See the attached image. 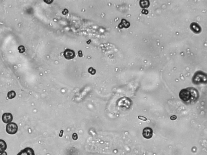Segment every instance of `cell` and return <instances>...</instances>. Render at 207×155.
Here are the masks:
<instances>
[{
    "label": "cell",
    "mask_w": 207,
    "mask_h": 155,
    "mask_svg": "<svg viewBox=\"0 0 207 155\" xmlns=\"http://www.w3.org/2000/svg\"><path fill=\"white\" fill-rule=\"evenodd\" d=\"M199 96L198 90L192 87L182 89L179 93L180 98L186 104L195 103L198 100Z\"/></svg>",
    "instance_id": "cell-1"
},
{
    "label": "cell",
    "mask_w": 207,
    "mask_h": 155,
    "mask_svg": "<svg viewBox=\"0 0 207 155\" xmlns=\"http://www.w3.org/2000/svg\"><path fill=\"white\" fill-rule=\"evenodd\" d=\"M207 75L202 71L196 72L193 78V82L195 84L205 83L207 82Z\"/></svg>",
    "instance_id": "cell-2"
},
{
    "label": "cell",
    "mask_w": 207,
    "mask_h": 155,
    "mask_svg": "<svg viewBox=\"0 0 207 155\" xmlns=\"http://www.w3.org/2000/svg\"><path fill=\"white\" fill-rule=\"evenodd\" d=\"M6 130L10 134H16L18 130V126L14 122H11L7 125Z\"/></svg>",
    "instance_id": "cell-3"
},
{
    "label": "cell",
    "mask_w": 207,
    "mask_h": 155,
    "mask_svg": "<svg viewBox=\"0 0 207 155\" xmlns=\"http://www.w3.org/2000/svg\"><path fill=\"white\" fill-rule=\"evenodd\" d=\"M153 135V130L152 128L149 127H146L144 128L142 131V136L146 139H150Z\"/></svg>",
    "instance_id": "cell-4"
},
{
    "label": "cell",
    "mask_w": 207,
    "mask_h": 155,
    "mask_svg": "<svg viewBox=\"0 0 207 155\" xmlns=\"http://www.w3.org/2000/svg\"><path fill=\"white\" fill-rule=\"evenodd\" d=\"M2 119L3 121L5 123H9L12 121L13 116L11 113H5L3 115Z\"/></svg>",
    "instance_id": "cell-5"
},
{
    "label": "cell",
    "mask_w": 207,
    "mask_h": 155,
    "mask_svg": "<svg viewBox=\"0 0 207 155\" xmlns=\"http://www.w3.org/2000/svg\"><path fill=\"white\" fill-rule=\"evenodd\" d=\"M75 52L72 50L67 49L64 52V55L66 59H73L75 57Z\"/></svg>",
    "instance_id": "cell-6"
},
{
    "label": "cell",
    "mask_w": 207,
    "mask_h": 155,
    "mask_svg": "<svg viewBox=\"0 0 207 155\" xmlns=\"http://www.w3.org/2000/svg\"><path fill=\"white\" fill-rule=\"evenodd\" d=\"M17 155H35V154L33 149L26 148L21 150Z\"/></svg>",
    "instance_id": "cell-7"
},
{
    "label": "cell",
    "mask_w": 207,
    "mask_h": 155,
    "mask_svg": "<svg viewBox=\"0 0 207 155\" xmlns=\"http://www.w3.org/2000/svg\"><path fill=\"white\" fill-rule=\"evenodd\" d=\"M190 28L195 33H200L201 31V28L200 25L195 22H193L191 24Z\"/></svg>",
    "instance_id": "cell-8"
},
{
    "label": "cell",
    "mask_w": 207,
    "mask_h": 155,
    "mask_svg": "<svg viewBox=\"0 0 207 155\" xmlns=\"http://www.w3.org/2000/svg\"><path fill=\"white\" fill-rule=\"evenodd\" d=\"M7 148V143L4 140L0 139V153L5 152Z\"/></svg>",
    "instance_id": "cell-9"
},
{
    "label": "cell",
    "mask_w": 207,
    "mask_h": 155,
    "mask_svg": "<svg viewBox=\"0 0 207 155\" xmlns=\"http://www.w3.org/2000/svg\"><path fill=\"white\" fill-rule=\"evenodd\" d=\"M140 6L143 8L148 7L149 6V2L148 1H140Z\"/></svg>",
    "instance_id": "cell-10"
},
{
    "label": "cell",
    "mask_w": 207,
    "mask_h": 155,
    "mask_svg": "<svg viewBox=\"0 0 207 155\" xmlns=\"http://www.w3.org/2000/svg\"><path fill=\"white\" fill-rule=\"evenodd\" d=\"M16 96V93L14 90H11L9 92L7 93V96L9 99H13Z\"/></svg>",
    "instance_id": "cell-11"
},
{
    "label": "cell",
    "mask_w": 207,
    "mask_h": 155,
    "mask_svg": "<svg viewBox=\"0 0 207 155\" xmlns=\"http://www.w3.org/2000/svg\"><path fill=\"white\" fill-rule=\"evenodd\" d=\"M18 50L19 51V52L20 53H23L24 51H25V49H24V47L21 46L19 47L18 48Z\"/></svg>",
    "instance_id": "cell-12"
},
{
    "label": "cell",
    "mask_w": 207,
    "mask_h": 155,
    "mask_svg": "<svg viewBox=\"0 0 207 155\" xmlns=\"http://www.w3.org/2000/svg\"><path fill=\"white\" fill-rule=\"evenodd\" d=\"M138 118L139 119V120H141L144 121H146L147 120V118L143 116H139L138 117Z\"/></svg>",
    "instance_id": "cell-13"
},
{
    "label": "cell",
    "mask_w": 207,
    "mask_h": 155,
    "mask_svg": "<svg viewBox=\"0 0 207 155\" xmlns=\"http://www.w3.org/2000/svg\"><path fill=\"white\" fill-rule=\"evenodd\" d=\"M176 118H177V117H176V116H172V117H171L170 119L172 120H175L176 119Z\"/></svg>",
    "instance_id": "cell-14"
},
{
    "label": "cell",
    "mask_w": 207,
    "mask_h": 155,
    "mask_svg": "<svg viewBox=\"0 0 207 155\" xmlns=\"http://www.w3.org/2000/svg\"><path fill=\"white\" fill-rule=\"evenodd\" d=\"M0 155H7V153L6 152H3L1 153V154Z\"/></svg>",
    "instance_id": "cell-15"
}]
</instances>
